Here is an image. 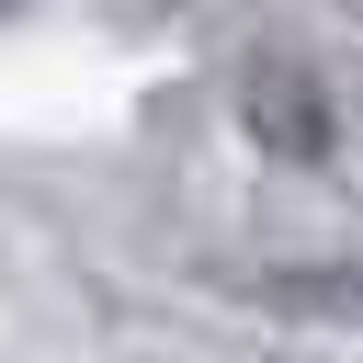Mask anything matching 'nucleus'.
I'll list each match as a JSON object with an SVG mask.
<instances>
[{
	"label": "nucleus",
	"instance_id": "3",
	"mask_svg": "<svg viewBox=\"0 0 363 363\" xmlns=\"http://www.w3.org/2000/svg\"><path fill=\"white\" fill-rule=\"evenodd\" d=\"M11 11H23V0H0V23H11Z\"/></svg>",
	"mask_w": 363,
	"mask_h": 363
},
{
	"label": "nucleus",
	"instance_id": "2",
	"mask_svg": "<svg viewBox=\"0 0 363 363\" xmlns=\"http://www.w3.org/2000/svg\"><path fill=\"white\" fill-rule=\"evenodd\" d=\"M261 295L295 306V318H340V329H363V250H352V261H284Z\"/></svg>",
	"mask_w": 363,
	"mask_h": 363
},
{
	"label": "nucleus",
	"instance_id": "1",
	"mask_svg": "<svg viewBox=\"0 0 363 363\" xmlns=\"http://www.w3.org/2000/svg\"><path fill=\"white\" fill-rule=\"evenodd\" d=\"M250 136L272 159H329V91L295 68V57H261L250 68Z\"/></svg>",
	"mask_w": 363,
	"mask_h": 363
}]
</instances>
